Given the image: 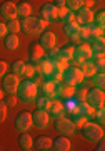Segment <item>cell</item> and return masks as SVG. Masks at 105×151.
Here are the masks:
<instances>
[{
    "mask_svg": "<svg viewBox=\"0 0 105 151\" xmlns=\"http://www.w3.org/2000/svg\"><path fill=\"white\" fill-rule=\"evenodd\" d=\"M17 99L22 101V103H32L38 94V86L33 79H23V81L18 82V87H17Z\"/></svg>",
    "mask_w": 105,
    "mask_h": 151,
    "instance_id": "obj_1",
    "label": "cell"
},
{
    "mask_svg": "<svg viewBox=\"0 0 105 151\" xmlns=\"http://www.w3.org/2000/svg\"><path fill=\"white\" fill-rule=\"evenodd\" d=\"M94 2H95V0H94Z\"/></svg>",
    "mask_w": 105,
    "mask_h": 151,
    "instance_id": "obj_49",
    "label": "cell"
},
{
    "mask_svg": "<svg viewBox=\"0 0 105 151\" xmlns=\"http://www.w3.org/2000/svg\"><path fill=\"white\" fill-rule=\"evenodd\" d=\"M63 69H65L63 65H60L58 62H55L53 67H52V70H50V74L47 76V79H48V81H53V82H58V81H60V77H62Z\"/></svg>",
    "mask_w": 105,
    "mask_h": 151,
    "instance_id": "obj_25",
    "label": "cell"
},
{
    "mask_svg": "<svg viewBox=\"0 0 105 151\" xmlns=\"http://www.w3.org/2000/svg\"><path fill=\"white\" fill-rule=\"evenodd\" d=\"M75 20L79 22L80 25H84V24H92V22H94V12H92V9L80 7L79 10L75 12Z\"/></svg>",
    "mask_w": 105,
    "mask_h": 151,
    "instance_id": "obj_17",
    "label": "cell"
},
{
    "mask_svg": "<svg viewBox=\"0 0 105 151\" xmlns=\"http://www.w3.org/2000/svg\"><path fill=\"white\" fill-rule=\"evenodd\" d=\"M38 86V91L42 92L43 96L50 97V99H53L55 96H58V87H60V81L58 82H53V81H42L40 84H37Z\"/></svg>",
    "mask_w": 105,
    "mask_h": 151,
    "instance_id": "obj_9",
    "label": "cell"
},
{
    "mask_svg": "<svg viewBox=\"0 0 105 151\" xmlns=\"http://www.w3.org/2000/svg\"><path fill=\"white\" fill-rule=\"evenodd\" d=\"M4 44L9 50H15L18 49V44H20V39L17 37V34H7L4 37Z\"/></svg>",
    "mask_w": 105,
    "mask_h": 151,
    "instance_id": "obj_24",
    "label": "cell"
},
{
    "mask_svg": "<svg viewBox=\"0 0 105 151\" xmlns=\"http://www.w3.org/2000/svg\"><path fill=\"white\" fill-rule=\"evenodd\" d=\"M7 104L4 103V101H2V99H0V123H4V121H5V118H7Z\"/></svg>",
    "mask_w": 105,
    "mask_h": 151,
    "instance_id": "obj_41",
    "label": "cell"
},
{
    "mask_svg": "<svg viewBox=\"0 0 105 151\" xmlns=\"http://www.w3.org/2000/svg\"><path fill=\"white\" fill-rule=\"evenodd\" d=\"M5 25H7L9 34H18V32H20V20H17V19L5 20Z\"/></svg>",
    "mask_w": 105,
    "mask_h": 151,
    "instance_id": "obj_31",
    "label": "cell"
},
{
    "mask_svg": "<svg viewBox=\"0 0 105 151\" xmlns=\"http://www.w3.org/2000/svg\"><path fill=\"white\" fill-rule=\"evenodd\" d=\"M33 150L38 151H48L52 150V138H47V136H38L37 139H33Z\"/></svg>",
    "mask_w": 105,
    "mask_h": 151,
    "instance_id": "obj_19",
    "label": "cell"
},
{
    "mask_svg": "<svg viewBox=\"0 0 105 151\" xmlns=\"http://www.w3.org/2000/svg\"><path fill=\"white\" fill-rule=\"evenodd\" d=\"M40 19H42L43 22H47V24L57 20V7L53 5L52 2L43 4V5L40 7Z\"/></svg>",
    "mask_w": 105,
    "mask_h": 151,
    "instance_id": "obj_12",
    "label": "cell"
},
{
    "mask_svg": "<svg viewBox=\"0 0 105 151\" xmlns=\"http://www.w3.org/2000/svg\"><path fill=\"white\" fill-rule=\"evenodd\" d=\"M48 113H50V116H53V118H60V116H63L65 109H63L62 101H58V99H52L50 108H48Z\"/></svg>",
    "mask_w": 105,
    "mask_h": 151,
    "instance_id": "obj_22",
    "label": "cell"
},
{
    "mask_svg": "<svg viewBox=\"0 0 105 151\" xmlns=\"http://www.w3.org/2000/svg\"><path fill=\"white\" fill-rule=\"evenodd\" d=\"M4 97V89H0V99Z\"/></svg>",
    "mask_w": 105,
    "mask_h": 151,
    "instance_id": "obj_48",
    "label": "cell"
},
{
    "mask_svg": "<svg viewBox=\"0 0 105 151\" xmlns=\"http://www.w3.org/2000/svg\"><path fill=\"white\" fill-rule=\"evenodd\" d=\"M74 50H75V47L74 45H63V47H60L58 49V57H62V59H65V60H70V59H74Z\"/></svg>",
    "mask_w": 105,
    "mask_h": 151,
    "instance_id": "obj_30",
    "label": "cell"
},
{
    "mask_svg": "<svg viewBox=\"0 0 105 151\" xmlns=\"http://www.w3.org/2000/svg\"><path fill=\"white\" fill-rule=\"evenodd\" d=\"M35 72H37V67L32 64H25V69H23V74L27 79H33V76H35Z\"/></svg>",
    "mask_w": 105,
    "mask_h": 151,
    "instance_id": "obj_37",
    "label": "cell"
},
{
    "mask_svg": "<svg viewBox=\"0 0 105 151\" xmlns=\"http://www.w3.org/2000/svg\"><path fill=\"white\" fill-rule=\"evenodd\" d=\"M92 79H94V82H95V87L104 89V86H105V74L104 72H97Z\"/></svg>",
    "mask_w": 105,
    "mask_h": 151,
    "instance_id": "obj_35",
    "label": "cell"
},
{
    "mask_svg": "<svg viewBox=\"0 0 105 151\" xmlns=\"http://www.w3.org/2000/svg\"><path fill=\"white\" fill-rule=\"evenodd\" d=\"M53 126H55V131H58L60 134H74L75 133V124L72 123L70 118H65V116H60V118H55L53 121Z\"/></svg>",
    "mask_w": 105,
    "mask_h": 151,
    "instance_id": "obj_6",
    "label": "cell"
},
{
    "mask_svg": "<svg viewBox=\"0 0 105 151\" xmlns=\"http://www.w3.org/2000/svg\"><path fill=\"white\" fill-rule=\"evenodd\" d=\"M84 79H85L84 72H82V69L77 67V65H67V67L63 69V72H62V77H60L62 84L72 86V87L80 86V84L84 82Z\"/></svg>",
    "mask_w": 105,
    "mask_h": 151,
    "instance_id": "obj_3",
    "label": "cell"
},
{
    "mask_svg": "<svg viewBox=\"0 0 105 151\" xmlns=\"http://www.w3.org/2000/svg\"><path fill=\"white\" fill-rule=\"evenodd\" d=\"M52 150L55 151H70L72 150V145L68 141L67 136H57L55 139H52Z\"/></svg>",
    "mask_w": 105,
    "mask_h": 151,
    "instance_id": "obj_18",
    "label": "cell"
},
{
    "mask_svg": "<svg viewBox=\"0 0 105 151\" xmlns=\"http://www.w3.org/2000/svg\"><path fill=\"white\" fill-rule=\"evenodd\" d=\"M43 55H45V57H48V59L55 60V59H57V55H58V49L57 47L48 49V50H45V52H43Z\"/></svg>",
    "mask_w": 105,
    "mask_h": 151,
    "instance_id": "obj_40",
    "label": "cell"
},
{
    "mask_svg": "<svg viewBox=\"0 0 105 151\" xmlns=\"http://www.w3.org/2000/svg\"><path fill=\"white\" fill-rule=\"evenodd\" d=\"M0 15L4 20H10V19H17V7L13 2L5 0L0 4Z\"/></svg>",
    "mask_w": 105,
    "mask_h": 151,
    "instance_id": "obj_14",
    "label": "cell"
},
{
    "mask_svg": "<svg viewBox=\"0 0 105 151\" xmlns=\"http://www.w3.org/2000/svg\"><path fill=\"white\" fill-rule=\"evenodd\" d=\"M63 109L65 111H68V114H72L77 111V104H79V101H77V97L75 96H70V97H65V101H63Z\"/></svg>",
    "mask_w": 105,
    "mask_h": 151,
    "instance_id": "obj_29",
    "label": "cell"
},
{
    "mask_svg": "<svg viewBox=\"0 0 105 151\" xmlns=\"http://www.w3.org/2000/svg\"><path fill=\"white\" fill-rule=\"evenodd\" d=\"M9 34V30H7V25H5V22H0V39H4Z\"/></svg>",
    "mask_w": 105,
    "mask_h": 151,
    "instance_id": "obj_44",
    "label": "cell"
},
{
    "mask_svg": "<svg viewBox=\"0 0 105 151\" xmlns=\"http://www.w3.org/2000/svg\"><path fill=\"white\" fill-rule=\"evenodd\" d=\"M15 7H17V15H20V17H28V15H32V5L28 4V2H25V0L17 2Z\"/></svg>",
    "mask_w": 105,
    "mask_h": 151,
    "instance_id": "obj_23",
    "label": "cell"
},
{
    "mask_svg": "<svg viewBox=\"0 0 105 151\" xmlns=\"http://www.w3.org/2000/svg\"><path fill=\"white\" fill-rule=\"evenodd\" d=\"M40 39H38V44H40V47L43 50H48V49H52L57 45V35L50 30H43L42 34H38Z\"/></svg>",
    "mask_w": 105,
    "mask_h": 151,
    "instance_id": "obj_13",
    "label": "cell"
},
{
    "mask_svg": "<svg viewBox=\"0 0 105 151\" xmlns=\"http://www.w3.org/2000/svg\"><path fill=\"white\" fill-rule=\"evenodd\" d=\"M82 72H84V77H94L97 74V69H95L94 65V60H85L82 62Z\"/></svg>",
    "mask_w": 105,
    "mask_h": 151,
    "instance_id": "obj_27",
    "label": "cell"
},
{
    "mask_svg": "<svg viewBox=\"0 0 105 151\" xmlns=\"http://www.w3.org/2000/svg\"><path fill=\"white\" fill-rule=\"evenodd\" d=\"M65 7H67L70 12H77L82 7V0H65Z\"/></svg>",
    "mask_w": 105,
    "mask_h": 151,
    "instance_id": "obj_34",
    "label": "cell"
},
{
    "mask_svg": "<svg viewBox=\"0 0 105 151\" xmlns=\"http://www.w3.org/2000/svg\"><path fill=\"white\" fill-rule=\"evenodd\" d=\"M94 65L97 72H105V67H104V55L102 57H94Z\"/></svg>",
    "mask_w": 105,
    "mask_h": 151,
    "instance_id": "obj_39",
    "label": "cell"
},
{
    "mask_svg": "<svg viewBox=\"0 0 105 151\" xmlns=\"http://www.w3.org/2000/svg\"><path fill=\"white\" fill-rule=\"evenodd\" d=\"M57 19H60V20H63V22L75 20V14L70 12L67 7H60V9H57Z\"/></svg>",
    "mask_w": 105,
    "mask_h": 151,
    "instance_id": "obj_28",
    "label": "cell"
},
{
    "mask_svg": "<svg viewBox=\"0 0 105 151\" xmlns=\"http://www.w3.org/2000/svg\"><path fill=\"white\" fill-rule=\"evenodd\" d=\"M52 4L57 7V9H60V7H65V0H53Z\"/></svg>",
    "mask_w": 105,
    "mask_h": 151,
    "instance_id": "obj_47",
    "label": "cell"
},
{
    "mask_svg": "<svg viewBox=\"0 0 105 151\" xmlns=\"http://www.w3.org/2000/svg\"><path fill=\"white\" fill-rule=\"evenodd\" d=\"M18 82H20V77L17 74H5L4 76V81H2V89L7 94H15L17 87H18Z\"/></svg>",
    "mask_w": 105,
    "mask_h": 151,
    "instance_id": "obj_11",
    "label": "cell"
},
{
    "mask_svg": "<svg viewBox=\"0 0 105 151\" xmlns=\"http://www.w3.org/2000/svg\"><path fill=\"white\" fill-rule=\"evenodd\" d=\"M18 146H20V150H23V151H30V150H33V139H32V136L27 133V131H22L20 134H18Z\"/></svg>",
    "mask_w": 105,
    "mask_h": 151,
    "instance_id": "obj_21",
    "label": "cell"
},
{
    "mask_svg": "<svg viewBox=\"0 0 105 151\" xmlns=\"http://www.w3.org/2000/svg\"><path fill=\"white\" fill-rule=\"evenodd\" d=\"M85 103L89 104L90 108L99 109L104 106L105 103V94L104 89H99V87H92V89H87V94H85Z\"/></svg>",
    "mask_w": 105,
    "mask_h": 151,
    "instance_id": "obj_5",
    "label": "cell"
},
{
    "mask_svg": "<svg viewBox=\"0 0 105 151\" xmlns=\"http://www.w3.org/2000/svg\"><path fill=\"white\" fill-rule=\"evenodd\" d=\"M33 101H35L37 109H45V111H48L50 103H52V99H50V97H47V96H43V94H37V97H35Z\"/></svg>",
    "mask_w": 105,
    "mask_h": 151,
    "instance_id": "obj_26",
    "label": "cell"
},
{
    "mask_svg": "<svg viewBox=\"0 0 105 151\" xmlns=\"http://www.w3.org/2000/svg\"><path fill=\"white\" fill-rule=\"evenodd\" d=\"M45 27H47V22H43L40 17L28 15V17H22L20 20V30L27 35H38L45 30Z\"/></svg>",
    "mask_w": 105,
    "mask_h": 151,
    "instance_id": "obj_2",
    "label": "cell"
},
{
    "mask_svg": "<svg viewBox=\"0 0 105 151\" xmlns=\"http://www.w3.org/2000/svg\"><path fill=\"white\" fill-rule=\"evenodd\" d=\"M94 5V0H82V7H87V9H92Z\"/></svg>",
    "mask_w": 105,
    "mask_h": 151,
    "instance_id": "obj_46",
    "label": "cell"
},
{
    "mask_svg": "<svg viewBox=\"0 0 105 151\" xmlns=\"http://www.w3.org/2000/svg\"><path fill=\"white\" fill-rule=\"evenodd\" d=\"M94 24L95 27H100V29H104L105 27V12H104V9H100L97 14H94Z\"/></svg>",
    "mask_w": 105,
    "mask_h": 151,
    "instance_id": "obj_32",
    "label": "cell"
},
{
    "mask_svg": "<svg viewBox=\"0 0 105 151\" xmlns=\"http://www.w3.org/2000/svg\"><path fill=\"white\" fill-rule=\"evenodd\" d=\"M13 126H15V129L18 131V133L28 131L32 128V113H28V111H20V113L15 116Z\"/></svg>",
    "mask_w": 105,
    "mask_h": 151,
    "instance_id": "obj_8",
    "label": "cell"
},
{
    "mask_svg": "<svg viewBox=\"0 0 105 151\" xmlns=\"http://www.w3.org/2000/svg\"><path fill=\"white\" fill-rule=\"evenodd\" d=\"M7 69H9L7 62H5V60H2V59H0V79H2V77H4V76L7 74Z\"/></svg>",
    "mask_w": 105,
    "mask_h": 151,
    "instance_id": "obj_42",
    "label": "cell"
},
{
    "mask_svg": "<svg viewBox=\"0 0 105 151\" xmlns=\"http://www.w3.org/2000/svg\"><path fill=\"white\" fill-rule=\"evenodd\" d=\"M74 59L77 60L79 64H82V62H85V60L92 59V47H90L89 42H84V44H80V45H77V47H75Z\"/></svg>",
    "mask_w": 105,
    "mask_h": 151,
    "instance_id": "obj_10",
    "label": "cell"
},
{
    "mask_svg": "<svg viewBox=\"0 0 105 151\" xmlns=\"http://www.w3.org/2000/svg\"><path fill=\"white\" fill-rule=\"evenodd\" d=\"M43 52H45V50L40 47V44H38V42H32L30 44V49H28V64H32V65H35V67H37L38 60L43 57Z\"/></svg>",
    "mask_w": 105,
    "mask_h": 151,
    "instance_id": "obj_15",
    "label": "cell"
},
{
    "mask_svg": "<svg viewBox=\"0 0 105 151\" xmlns=\"http://www.w3.org/2000/svg\"><path fill=\"white\" fill-rule=\"evenodd\" d=\"M82 129V136H84L87 141H92L95 143L97 139H100L102 136H104V128H102V124H97L94 121H89L87 119V123L80 128Z\"/></svg>",
    "mask_w": 105,
    "mask_h": 151,
    "instance_id": "obj_4",
    "label": "cell"
},
{
    "mask_svg": "<svg viewBox=\"0 0 105 151\" xmlns=\"http://www.w3.org/2000/svg\"><path fill=\"white\" fill-rule=\"evenodd\" d=\"M85 94H87V89H82V91L74 92V96L77 97V101H85Z\"/></svg>",
    "mask_w": 105,
    "mask_h": 151,
    "instance_id": "obj_43",
    "label": "cell"
},
{
    "mask_svg": "<svg viewBox=\"0 0 105 151\" xmlns=\"http://www.w3.org/2000/svg\"><path fill=\"white\" fill-rule=\"evenodd\" d=\"M2 101L7 104V108H13V106L17 104V101H18V99H17L15 94H4Z\"/></svg>",
    "mask_w": 105,
    "mask_h": 151,
    "instance_id": "obj_36",
    "label": "cell"
},
{
    "mask_svg": "<svg viewBox=\"0 0 105 151\" xmlns=\"http://www.w3.org/2000/svg\"><path fill=\"white\" fill-rule=\"evenodd\" d=\"M23 69H25V62L23 60H13V64H12V70H13V74H17L20 77L23 74Z\"/></svg>",
    "mask_w": 105,
    "mask_h": 151,
    "instance_id": "obj_33",
    "label": "cell"
},
{
    "mask_svg": "<svg viewBox=\"0 0 105 151\" xmlns=\"http://www.w3.org/2000/svg\"><path fill=\"white\" fill-rule=\"evenodd\" d=\"M94 118L99 121V124H104L105 123V108H104V106L99 108V109H95V111H94Z\"/></svg>",
    "mask_w": 105,
    "mask_h": 151,
    "instance_id": "obj_38",
    "label": "cell"
},
{
    "mask_svg": "<svg viewBox=\"0 0 105 151\" xmlns=\"http://www.w3.org/2000/svg\"><path fill=\"white\" fill-rule=\"evenodd\" d=\"M79 29H80V24L77 20H68V22H63V32L67 34L68 37L72 40H80V35H79Z\"/></svg>",
    "mask_w": 105,
    "mask_h": 151,
    "instance_id": "obj_16",
    "label": "cell"
},
{
    "mask_svg": "<svg viewBox=\"0 0 105 151\" xmlns=\"http://www.w3.org/2000/svg\"><path fill=\"white\" fill-rule=\"evenodd\" d=\"M48 123H50V113L45 111V109H35L32 113V126H35L38 129H43L47 128Z\"/></svg>",
    "mask_w": 105,
    "mask_h": 151,
    "instance_id": "obj_7",
    "label": "cell"
},
{
    "mask_svg": "<svg viewBox=\"0 0 105 151\" xmlns=\"http://www.w3.org/2000/svg\"><path fill=\"white\" fill-rule=\"evenodd\" d=\"M53 64H55V60L48 59V57H45V55H43L42 59L38 60V64H37V69H38V72H40L42 76H45V77H47V76L50 74V70H52Z\"/></svg>",
    "mask_w": 105,
    "mask_h": 151,
    "instance_id": "obj_20",
    "label": "cell"
},
{
    "mask_svg": "<svg viewBox=\"0 0 105 151\" xmlns=\"http://www.w3.org/2000/svg\"><path fill=\"white\" fill-rule=\"evenodd\" d=\"M95 143H97V146H95V150H97V151H104V150H105L104 136H102V138H100V139H97V141H95Z\"/></svg>",
    "mask_w": 105,
    "mask_h": 151,
    "instance_id": "obj_45",
    "label": "cell"
}]
</instances>
